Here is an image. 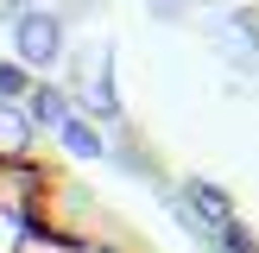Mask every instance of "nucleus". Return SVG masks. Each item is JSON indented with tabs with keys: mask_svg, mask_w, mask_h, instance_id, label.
<instances>
[{
	"mask_svg": "<svg viewBox=\"0 0 259 253\" xmlns=\"http://www.w3.org/2000/svg\"><path fill=\"white\" fill-rule=\"evenodd\" d=\"M25 120H45V126H63V120H70V101H63L57 89H38V95H32V114H25Z\"/></svg>",
	"mask_w": 259,
	"mask_h": 253,
	"instance_id": "nucleus-3",
	"label": "nucleus"
},
{
	"mask_svg": "<svg viewBox=\"0 0 259 253\" xmlns=\"http://www.w3.org/2000/svg\"><path fill=\"white\" fill-rule=\"evenodd\" d=\"M57 133H63V146H70L76 158H95V152H101V139H95V126H89V120H63Z\"/></svg>",
	"mask_w": 259,
	"mask_h": 253,
	"instance_id": "nucleus-4",
	"label": "nucleus"
},
{
	"mask_svg": "<svg viewBox=\"0 0 259 253\" xmlns=\"http://www.w3.org/2000/svg\"><path fill=\"white\" fill-rule=\"evenodd\" d=\"M13 7H25V0H13Z\"/></svg>",
	"mask_w": 259,
	"mask_h": 253,
	"instance_id": "nucleus-7",
	"label": "nucleus"
},
{
	"mask_svg": "<svg viewBox=\"0 0 259 253\" xmlns=\"http://www.w3.org/2000/svg\"><path fill=\"white\" fill-rule=\"evenodd\" d=\"M25 89H32V82H25V70H19V63H0V101H19Z\"/></svg>",
	"mask_w": 259,
	"mask_h": 253,
	"instance_id": "nucleus-5",
	"label": "nucleus"
},
{
	"mask_svg": "<svg viewBox=\"0 0 259 253\" xmlns=\"http://www.w3.org/2000/svg\"><path fill=\"white\" fill-rule=\"evenodd\" d=\"M25 146H32V120L13 101H0V152H25Z\"/></svg>",
	"mask_w": 259,
	"mask_h": 253,
	"instance_id": "nucleus-2",
	"label": "nucleus"
},
{
	"mask_svg": "<svg viewBox=\"0 0 259 253\" xmlns=\"http://www.w3.org/2000/svg\"><path fill=\"white\" fill-rule=\"evenodd\" d=\"M152 7H164V13H177V7H184V0H152Z\"/></svg>",
	"mask_w": 259,
	"mask_h": 253,
	"instance_id": "nucleus-6",
	"label": "nucleus"
},
{
	"mask_svg": "<svg viewBox=\"0 0 259 253\" xmlns=\"http://www.w3.org/2000/svg\"><path fill=\"white\" fill-rule=\"evenodd\" d=\"M13 51H19V70H51L63 57V19L45 7H19L13 19Z\"/></svg>",
	"mask_w": 259,
	"mask_h": 253,
	"instance_id": "nucleus-1",
	"label": "nucleus"
}]
</instances>
